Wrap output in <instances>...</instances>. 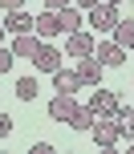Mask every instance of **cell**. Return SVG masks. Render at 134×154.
Instances as JSON below:
<instances>
[{"instance_id":"obj_1","label":"cell","mask_w":134,"mask_h":154,"mask_svg":"<svg viewBox=\"0 0 134 154\" xmlns=\"http://www.w3.org/2000/svg\"><path fill=\"white\" fill-rule=\"evenodd\" d=\"M89 134H94V142H98L102 150H114V146L122 142V134H118V122H114V118H94Z\"/></svg>"},{"instance_id":"obj_2","label":"cell","mask_w":134,"mask_h":154,"mask_svg":"<svg viewBox=\"0 0 134 154\" xmlns=\"http://www.w3.org/2000/svg\"><path fill=\"white\" fill-rule=\"evenodd\" d=\"M89 109H94V118H114V114L122 109V101H118V93H114V89H102V85H94Z\"/></svg>"},{"instance_id":"obj_3","label":"cell","mask_w":134,"mask_h":154,"mask_svg":"<svg viewBox=\"0 0 134 154\" xmlns=\"http://www.w3.org/2000/svg\"><path fill=\"white\" fill-rule=\"evenodd\" d=\"M118 4H106V0H98L94 8H89V24H94L98 32H114V24H118Z\"/></svg>"},{"instance_id":"obj_4","label":"cell","mask_w":134,"mask_h":154,"mask_svg":"<svg viewBox=\"0 0 134 154\" xmlns=\"http://www.w3.org/2000/svg\"><path fill=\"white\" fill-rule=\"evenodd\" d=\"M94 57L106 65V69H118V65L130 57V49H122L118 41H98V45H94Z\"/></svg>"},{"instance_id":"obj_5","label":"cell","mask_w":134,"mask_h":154,"mask_svg":"<svg viewBox=\"0 0 134 154\" xmlns=\"http://www.w3.org/2000/svg\"><path fill=\"white\" fill-rule=\"evenodd\" d=\"M33 32H37L41 41H53V37H61V16L45 8L41 16H33Z\"/></svg>"},{"instance_id":"obj_6","label":"cell","mask_w":134,"mask_h":154,"mask_svg":"<svg viewBox=\"0 0 134 154\" xmlns=\"http://www.w3.org/2000/svg\"><path fill=\"white\" fill-rule=\"evenodd\" d=\"M61 49H53L49 41H41V49H37V57H33V65H37L41 73H53V69H61Z\"/></svg>"},{"instance_id":"obj_7","label":"cell","mask_w":134,"mask_h":154,"mask_svg":"<svg viewBox=\"0 0 134 154\" xmlns=\"http://www.w3.org/2000/svg\"><path fill=\"white\" fill-rule=\"evenodd\" d=\"M94 45H98V37H94V32H86V29L69 32V41H65L69 57H89V53H94Z\"/></svg>"},{"instance_id":"obj_8","label":"cell","mask_w":134,"mask_h":154,"mask_svg":"<svg viewBox=\"0 0 134 154\" xmlns=\"http://www.w3.org/2000/svg\"><path fill=\"white\" fill-rule=\"evenodd\" d=\"M102 73H106V65L98 61L94 53L77 61V77H81V85H102Z\"/></svg>"},{"instance_id":"obj_9","label":"cell","mask_w":134,"mask_h":154,"mask_svg":"<svg viewBox=\"0 0 134 154\" xmlns=\"http://www.w3.org/2000/svg\"><path fill=\"white\" fill-rule=\"evenodd\" d=\"M73 109H77V97H73V93H57V97L49 101V118H53V122H69Z\"/></svg>"},{"instance_id":"obj_10","label":"cell","mask_w":134,"mask_h":154,"mask_svg":"<svg viewBox=\"0 0 134 154\" xmlns=\"http://www.w3.org/2000/svg\"><path fill=\"white\" fill-rule=\"evenodd\" d=\"M37 49H41V37H37V32H16V41H12V53L16 57H29V61H33Z\"/></svg>"},{"instance_id":"obj_11","label":"cell","mask_w":134,"mask_h":154,"mask_svg":"<svg viewBox=\"0 0 134 154\" xmlns=\"http://www.w3.org/2000/svg\"><path fill=\"white\" fill-rule=\"evenodd\" d=\"M4 32H33V16L24 12V8L4 12Z\"/></svg>"},{"instance_id":"obj_12","label":"cell","mask_w":134,"mask_h":154,"mask_svg":"<svg viewBox=\"0 0 134 154\" xmlns=\"http://www.w3.org/2000/svg\"><path fill=\"white\" fill-rule=\"evenodd\" d=\"M77 85H81L77 69H65V65H61V69H53V89H57V93H73Z\"/></svg>"},{"instance_id":"obj_13","label":"cell","mask_w":134,"mask_h":154,"mask_svg":"<svg viewBox=\"0 0 134 154\" xmlns=\"http://www.w3.org/2000/svg\"><path fill=\"white\" fill-rule=\"evenodd\" d=\"M57 16H61V32H77L81 29V8L77 4H65Z\"/></svg>"},{"instance_id":"obj_14","label":"cell","mask_w":134,"mask_h":154,"mask_svg":"<svg viewBox=\"0 0 134 154\" xmlns=\"http://www.w3.org/2000/svg\"><path fill=\"white\" fill-rule=\"evenodd\" d=\"M69 126H73V130H81V134H89V126H94V109H89V106H77V109H73V118H69Z\"/></svg>"},{"instance_id":"obj_15","label":"cell","mask_w":134,"mask_h":154,"mask_svg":"<svg viewBox=\"0 0 134 154\" xmlns=\"http://www.w3.org/2000/svg\"><path fill=\"white\" fill-rule=\"evenodd\" d=\"M114 122H118V134L126 142H134V109H118L114 114Z\"/></svg>"},{"instance_id":"obj_16","label":"cell","mask_w":134,"mask_h":154,"mask_svg":"<svg viewBox=\"0 0 134 154\" xmlns=\"http://www.w3.org/2000/svg\"><path fill=\"white\" fill-rule=\"evenodd\" d=\"M114 41H118L122 49H130L134 45V20H118L114 24Z\"/></svg>"},{"instance_id":"obj_17","label":"cell","mask_w":134,"mask_h":154,"mask_svg":"<svg viewBox=\"0 0 134 154\" xmlns=\"http://www.w3.org/2000/svg\"><path fill=\"white\" fill-rule=\"evenodd\" d=\"M16 97H20V101L37 97V77H20V81H16Z\"/></svg>"},{"instance_id":"obj_18","label":"cell","mask_w":134,"mask_h":154,"mask_svg":"<svg viewBox=\"0 0 134 154\" xmlns=\"http://www.w3.org/2000/svg\"><path fill=\"white\" fill-rule=\"evenodd\" d=\"M12 61H16V53L0 45V73H8V69H12Z\"/></svg>"},{"instance_id":"obj_19","label":"cell","mask_w":134,"mask_h":154,"mask_svg":"<svg viewBox=\"0 0 134 154\" xmlns=\"http://www.w3.org/2000/svg\"><path fill=\"white\" fill-rule=\"evenodd\" d=\"M8 134H12V118L0 109V138H8Z\"/></svg>"},{"instance_id":"obj_20","label":"cell","mask_w":134,"mask_h":154,"mask_svg":"<svg viewBox=\"0 0 134 154\" xmlns=\"http://www.w3.org/2000/svg\"><path fill=\"white\" fill-rule=\"evenodd\" d=\"M65 4H69V0H45V8H49V12H61Z\"/></svg>"},{"instance_id":"obj_21","label":"cell","mask_w":134,"mask_h":154,"mask_svg":"<svg viewBox=\"0 0 134 154\" xmlns=\"http://www.w3.org/2000/svg\"><path fill=\"white\" fill-rule=\"evenodd\" d=\"M24 0H0V8H4V12H12V8H20Z\"/></svg>"},{"instance_id":"obj_22","label":"cell","mask_w":134,"mask_h":154,"mask_svg":"<svg viewBox=\"0 0 134 154\" xmlns=\"http://www.w3.org/2000/svg\"><path fill=\"white\" fill-rule=\"evenodd\" d=\"M69 4H77V8H94L98 0H69Z\"/></svg>"},{"instance_id":"obj_23","label":"cell","mask_w":134,"mask_h":154,"mask_svg":"<svg viewBox=\"0 0 134 154\" xmlns=\"http://www.w3.org/2000/svg\"><path fill=\"white\" fill-rule=\"evenodd\" d=\"M0 45H4V24H0Z\"/></svg>"},{"instance_id":"obj_24","label":"cell","mask_w":134,"mask_h":154,"mask_svg":"<svg viewBox=\"0 0 134 154\" xmlns=\"http://www.w3.org/2000/svg\"><path fill=\"white\" fill-rule=\"evenodd\" d=\"M106 4H122V0H106Z\"/></svg>"},{"instance_id":"obj_25","label":"cell","mask_w":134,"mask_h":154,"mask_svg":"<svg viewBox=\"0 0 134 154\" xmlns=\"http://www.w3.org/2000/svg\"><path fill=\"white\" fill-rule=\"evenodd\" d=\"M130 53H134V45H130Z\"/></svg>"}]
</instances>
